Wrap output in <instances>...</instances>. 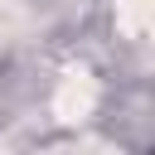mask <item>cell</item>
<instances>
[{"instance_id":"obj_1","label":"cell","mask_w":155,"mask_h":155,"mask_svg":"<svg viewBox=\"0 0 155 155\" xmlns=\"http://www.w3.org/2000/svg\"><path fill=\"white\" fill-rule=\"evenodd\" d=\"M126 15H131V29L155 44V0H126Z\"/></svg>"}]
</instances>
